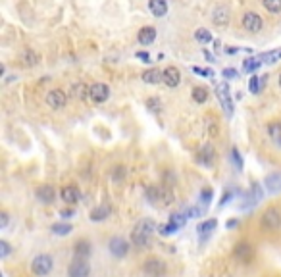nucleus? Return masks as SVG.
<instances>
[{"mask_svg":"<svg viewBox=\"0 0 281 277\" xmlns=\"http://www.w3.org/2000/svg\"><path fill=\"white\" fill-rule=\"evenodd\" d=\"M156 229H158V225H156L154 220H150V218L139 220V224L135 225L133 231H131V244L139 246V248H148Z\"/></svg>","mask_w":281,"mask_h":277,"instance_id":"1","label":"nucleus"},{"mask_svg":"<svg viewBox=\"0 0 281 277\" xmlns=\"http://www.w3.org/2000/svg\"><path fill=\"white\" fill-rule=\"evenodd\" d=\"M54 268V258L50 254H37L31 262V272L39 277L48 276Z\"/></svg>","mask_w":281,"mask_h":277,"instance_id":"2","label":"nucleus"},{"mask_svg":"<svg viewBox=\"0 0 281 277\" xmlns=\"http://www.w3.org/2000/svg\"><path fill=\"white\" fill-rule=\"evenodd\" d=\"M142 272L146 277H164L166 272H168V266L162 258H156V256H150V258L144 260L142 264Z\"/></svg>","mask_w":281,"mask_h":277,"instance_id":"3","label":"nucleus"},{"mask_svg":"<svg viewBox=\"0 0 281 277\" xmlns=\"http://www.w3.org/2000/svg\"><path fill=\"white\" fill-rule=\"evenodd\" d=\"M260 225H262L266 231H276L281 227V212L278 208H268L262 214V220H260Z\"/></svg>","mask_w":281,"mask_h":277,"instance_id":"4","label":"nucleus"},{"mask_svg":"<svg viewBox=\"0 0 281 277\" xmlns=\"http://www.w3.org/2000/svg\"><path fill=\"white\" fill-rule=\"evenodd\" d=\"M216 96L220 98V102H222V108H224L226 116L231 118V116H233V100H231V92H229V87H228L226 81L216 85Z\"/></svg>","mask_w":281,"mask_h":277,"instance_id":"5","label":"nucleus"},{"mask_svg":"<svg viewBox=\"0 0 281 277\" xmlns=\"http://www.w3.org/2000/svg\"><path fill=\"white\" fill-rule=\"evenodd\" d=\"M233 256H235V260H239L241 264H248V262H252V258H254V248H252L250 242L241 241L235 244Z\"/></svg>","mask_w":281,"mask_h":277,"instance_id":"6","label":"nucleus"},{"mask_svg":"<svg viewBox=\"0 0 281 277\" xmlns=\"http://www.w3.org/2000/svg\"><path fill=\"white\" fill-rule=\"evenodd\" d=\"M241 23H243V27H245L246 31H250V33H260L264 27L262 17L258 16L256 12H245Z\"/></svg>","mask_w":281,"mask_h":277,"instance_id":"7","label":"nucleus"},{"mask_svg":"<svg viewBox=\"0 0 281 277\" xmlns=\"http://www.w3.org/2000/svg\"><path fill=\"white\" fill-rule=\"evenodd\" d=\"M89 98L96 104L106 102L110 98V89H108V85H104V83H93V85L89 87Z\"/></svg>","mask_w":281,"mask_h":277,"instance_id":"8","label":"nucleus"},{"mask_svg":"<svg viewBox=\"0 0 281 277\" xmlns=\"http://www.w3.org/2000/svg\"><path fill=\"white\" fill-rule=\"evenodd\" d=\"M91 276V266L87 260L75 258L68 268V277H89Z\"/></svg>","mask_w":281,"mask_h":277,"instance_id":"9","label":"nucleus"},{"mask_svg":"<svg viewBox=\"0 0 281 277\" xmlns=\"http://www.w3.org/2000/svg\"><path fill=\"white\" fill-rule=\"evenodd\" d=\"M108 250L116 256V258H123L129 252V242L125 241L123 237H112L108 242Z\"/></svg>","mask_w":281,"mask_h":277,"instance_id":"10","label":"nucleus"},{"mask_svg":"<svg viewBox=\"0 0 281 277\" xmlns=\"http://www.w3.org/2000/svg\"><path fill=\"white\" fill-rule=\"evenodd\" d=\"M68 102V94L62 91V89H52V91H48V94H47V104L54 108V110H60V108H64Z\"/></svg>","mask_w":281,"mask_h":277,"instance_id":"11","label":"nucleus"},{"mask_svg":"<svg viewBox=\"0 0 281 277\" xmlns=\"http://www.w3.org/2000/svg\"><path fill=\"white\" fill-rule=\"evenodd\" d=\"M60 196H62V200L66 204H77L81 200V190L77 189L75 185H66L60 190Z\"/></svg>","mask_w":281,"mask_h":277,"instance_id":"12","label":"nucleus"},{"mask_svg":"<svg viewBox=\"0 0 281 277\" xmlns=\"http://www.w3.org/2000/svg\"><path fill=\"white\" fill-rule=\"evenodd\" d=\"M35 194H37V200H39L41 204H52L54 198H56V192H54L52 185H41V187H37Z\"/></svg>","mask_w":281,"mask_h":277,"instance_id":"13","label":"nucleus"},{"mask_svg":"<svg viewBox=\"0 0 281 277\" xmlns=\"http://www.w3.org/2000/svg\"><path fill=\"white\" fill-rule=\"evenodd\" d=\"M162 83H166V87H170V89H174L181 83V73H179V69L176 66H168V68L164 69V81Z\"/></svg>","mask_w":281,"mask_h":277,"instance_id":"14","label":"nucleus"},{"mask_svg":"<svg viewBox=\"0 0 281 277\" xmlns=\"http://www.w3.org/2000/svg\"><path fill=\"white\" fill-rule=\"evenodd\" d=\"M140 79H142L146 85H158V83L164 81V71H160L158 68H150V69H146V71H142Z\"/></svg>","mask_w":281,"mask_h":277,"instance_id":"15","label":"nucleus"},{"mask_svg":"<svg viewBox=\"0 0 281 277\" xmlns=\"http://www.w3.org/2000/svg\"><path fill=\"white\" fill-rule=\"evenodd\" d=\"M212 21H214V25H218V27L228 25L229 23V10L226 8V6H216V8L212 10Z\"/></svg>","mask_w":281,"mask_h":277,"instance_id":"16","label":"nucleus"},{"mask_svg":"<svg viewBox=\"0 0 281 277\" xmlns=\"http://www.w3.org/2000/svg\"><path fill=\"white\" fill-rule=\"evenodd\" d=\"M91 252H93V244L89 241H85V239H81V241H77L73 244V254H75V258L89 260Z\"/></svg>","mask_w":281,"mask_h":277,"instance_id":"17","label":"nucleus"},{"mask_svg":"<svg viewBox=\"0 0 281 277\" xmlns=\"http://www.w3.org/2000/svg\"><path fill=\"white\" fill-rule=\"evenodd\" d=\"M148 10L154 17H164L168 14V0H148Z\"/></svg>","mask_w":281,"mask_h":277,"instance_id":"18","label":"nucleus"},{"mask_svg":"<svg viewBox=\"0 0 281 277\" xmlns=\"http://www.w3.org/2000/svg\"><path fill=\"white\" fill-rule=\"evenodd\" d=\"M214 158H216L214 146H212V144H204V146L200 148V152H198V162H200L202 166L210 168L212 164H214Z\"/></svg>","mask_w":281,"mask_h":277,"instance_id":"19","label":"nucleus"},{"mask_svg":"<svg viewBox=\"0 0 281 277\" xmlns=\"http://www.w3.org/2000/svg\"><path fill=\"white\" fill-rule=\"evenodd\" d=\"M110 214H112V208L108 206V204H100V206H96L94 210H91L89 220H91V222H102Z\"/></svg>","mask_w":281,"mask_h":277,"instance_id":"20","label":"nucleus"},{"mask_svg":"<svg viewBox=\"0 0 281 277\" xmlns=\"http://www.w3.org/2000/svg\"><path fill=\"white\" fill-rule=\"evenodd\" d=\"M264 185H266V189L270 190V192H280L281 190V173H270L268 177H266V181H264Z\"/></svg>","mask_w":281,"mask_h":277,"instance_id":"21","label":"nucleus"},{"mask_svg":"<svg viewBox=\"0 0 281 277\" xmlns=\"http://www.w3.org/2000/svg\"><path fill=\"white\" fill-rule=\"evenodd\" d=\"M140 45H150L156 41V29L154 27H142L139 29V35H137Z\"/></svg>","mask_w":281,"mask_h":277,"instance_id":"22","label":"nucleus"},{"mask_svg":"<svg viewBox=\"0 0 281 277\" xmlns=\"http://www.w3.org/2000/svg\"><path fill=\"white\" fill-rule=\"evenodd\" d=\"M21 62H23L27 68H35L37 64L41 62V56H39L35 50H31V48H25L23 54H21Z\"/></svg>","mask_w":281,"mask_h":277,"instance_id":"23","label":"nucleus"},{"mask_svg":"<svg viewBox=\"0 0 281 277\" xmlns=\"http://www.w3.org/2000/svg\"><path fill=\"white\" fill-rule=\"evenodd\" d=\"M71 96L73 98H77V100H85L89 96V87L83 83V81H79V83H75V85L71 87Z\"/></svg>","mask_w":281,"mask_h":277,"instance_id":"24","label":"nucleus"},{"mask_svg":"<svg viewBox=\"0 0 281 277\" xmlns=\"http://www.w3.org/2000/svg\"><path fill=\"white\" fill-rule=\"evenodd\" d=\"M268 135L274 142L281 144V121H270L268 123Z\"/></svg>","mask_w":281,"mask_h":277,"instance_id":"25","label":"nucleus"},{"mask_svg":"<svg viewBox=\"0 0 281 277\" xmlns=\"http://www.w3.org/2000/svg\"><path fill=\"white\" fill-rule=\"evenodd\" d=\"M258 58H260L262 64H276V62H280L281 60V48H278V50L262 52V54H258Z\"/></svg>","mask_w":281,"mask_h":277,"instance_id":"26","label":"nucleus"},{"mask_svg":"<svg viewBox=\"0 0 281 277\" xmlns=\"http://www.w3.org/2000/svg\"><path fill=\"white\" fill-rule=\"evenodd\" d=\"M144 194H146V200H148L150 204H160V185H150V187H146Z\"/></svg>","mask_w":281,"mask_h":277,"instance_id":"27","label":"nucleus"},{"mask_svg":"<svg viewBox=\"0 0 281 277\" xmlns=\"http://www.w3.org/2000/svg\"><path fill=\"white\" fill-rule=\"evenodd\" d=\"M260 66H262V62H260L258 56H256V58H246L245 62H243V71H245V73H252V71H256Z\"/></svg>","mask_w":281,"mask_h":277,"instance_id":"28","label":"nucleus"},{"mask_svg":"<svg viewBox=\"0 0 281 277\" xmlns=\"http://www.w3.org/2000/svg\"><path fill=\"white\" fill-rule=\"evenodd\" d=\"M206 98H208V89L206 87H194L193 89V100L198 104L206 102Z\"/></svg>","mask_w":281,"mask_h":277,"instance_id":"29","label":"nucleus"},{"mask_svg":"<svg viewBox=\"0 0 281 277\" xmlns=\"http://www.w3.org/2000/svg\"><path fill=\"white\" fill-rule=\"evenodd\" d=\"M50 231H52L54 235H60V237H66V235H70L71 231H73V227L70 224H54L50 227Z\"/></svg>","mask_w":281,"mask_h":277,"instance_id":"30","label":"nucleus"},{"mask_svg":"<svg viewBox=\"0 0 281 277\" xmlns=\"http://www.w3.org/2000/svg\"><path fill=\"white\" fill-rule=\"evenodd\" d=\"M194 39H196L200 45H208V43L212 41V35H210L208 29L200 27V29H196V31H194Z\"/></svg>","mask_w":281,"mask_h":277,"instance_id":"31","label":"nucleus"},{"mask_svg":"<svg viewBox=\"0 0 281 277\" xmlns=\"http://www.w3.org/2000/svg\"><path fill=\"white\" fill-rule=\"evenodd\" d=\"M216 225H218V222L216 220H206V222H202V224L198 225V233H202V235H208L210 231H214L216 229Z\"/></svg>","mask_w":281,"mask_h":277,"instance_id":"32","label":"nucleus"},{"mask_svg":"<svg viewBox=\"0 0 281 277\" xmlns=\"http://www.w3.org/2000/svg\"><path fill=\"white\" fill-rule=\"evenodd\" d=\"M264 8L268 10V12H272V14H278L281 12V0H262Z\"/></svg>","mask_w":281,"mask_h":277,"instance_id":"33","label":"nucleus"},{"mask_svg":"<svg viewBox=\"0 0 281 277\" xmlns=\"http://www.w3.org/2000/svg\"><path fill=\"white\" fill-rule=\"evenodd\" d=\"M248 91H250L252 94H258V92H262V81H260V77H258V75L250 77V83H248Z\"/></svg>","mask_w":281,"mask_h":277,"instance_id":"34","label":"nucleus"},{"mask_svg":"<svg viewBox=\"0 0 281 277\" xmlns=\"http://www.w3.org/2000/svg\"><path fill=\"white\" fill-rule=\"evenodd\" d=\"M170 222H172V224H176L177 227H183V225L187 224V214H185V212H183V214L176 212V214H172V216H170Z\"/></svg>","mask_w":281,"mask_h":277,"instance_id":"35","label":"nucleus"},{"mask_svg":"<svg viewBox=\"0 0 281 277\" xmlns=\"http://www.w3.org/2000/svg\"><path fill=\"white\" fill-rule=\"evenodd\" d=\"M177 229H179V227H177L176 224H172V222H170V224L158 227V233H160V235H164V237H168V235H174Z\"/></svg>","mask_w":281,"mask_h":277,"instance_id":"36","label":"nucleus"},{"mask_svg":"<svg viewBox=\"0 0 281 277\" xmlns=\"http://www.w3.org/2000/svg\"><path fill=\"white\" fill-rule=\"evenodd\" d=\"M125 168L123 166H116L114 170H112V179H114V183H120V181H123L125 179Z\"/></svg>","mask_w":281,"mask_h":277,"instance_id":"37","label":"nucleus"},{"mask_svg":"<svg viewBox=\"0 0 281 277\" xmlns=\"http://www.w3.org/2000/svg\"><path fill=\"white\" fill-rule=\"evenodd\" d=\"M231 160H233V164H235L237 170H243V160H241V154H239V150L235 146L231 148Z\"/></svg>","mask_w":281,"mask_h":277,"instance_id":"38","label":"nucleus"},{"mask_svg":"<svg viewBox=\"0 0 281 277\" xmlns=\"http://www.w3.org/2000/svg\"><path fill=\"white\" fill-rule=\"evenodd\" d=\"M252 198H254V202H258V200H262L264 196V190H262V185H258V183H252Z\"/></svg>","mask_w":281,"mask_h":277,"instance_id":"39","label":"nucleus"},{"mask_svg":"<svg viewBox=\"0 0 281 277\" xmlns=\"http://www.w3.org/2000/svg\"><path fill=\"white\" fill-rule=\"evenodd\" d=\"M12 252V246L8 244V241H0V258L6 260Z\"/></svg>","mask_w":281,"mask_h":277,"instance_id":"40","label":"nucleus"},{"mask_svg":"<svg viewBox=\"0 0 281 277\" xmlns=\"http://www.w3.org/2000/svg\"><path fill=\"white\" fill-rule=\"evenodd\" d=\"M146 106H148V110H152V112H160L162 102H160V98H148V100H146Z\"/></svg>","mask_w":281,"mask_h":277,"instance_id":"41","label":"nucleus"},{"mask_svg":"<svg viewBox=\"0 0 281 277\" xmlns=\"http://www.w3.org/2000/svg\"><path fill=\"white\" fill-rule=\"evenodd\" d=\"M200 200H202V204L204 206H208L212 200V190L210 189H204L202 192H200Z\"/></svg>","mask_w":281,"mask_h":277,"instance_id":"42","label":"nucleus"},{"mask_svg":"<svg viewBox=\"0 0 281 277\" xmlns=\"http://www.w3.org/2000/svg\"><path fill=\"white\" fill-rule=\"evenodd\" d=\"M222 75L226 77V79H237V69H233V68H226L224 71H222Z\"/></svg>","mask_w":281,"mask_h":277,"instance_id":"43","label":"nucleus"},{"mask_svg":"<svg viewBox=\"0 0 281 277\" xmlns=\"http://www.w3.org/2000/svg\"><path fill=\"white\" fill-rule=\"evenodd\" d=\"M8 222H10L8 212H2V214H0V227H2V229H6V227H8Z\"/></svg>","mask_w":281,"mask_h":277,"instance_id":"44","label":"nucleus"},{"mask_svg":"<svg viewBox=\"0 0 281 277\" xmlns=\"http://www.w3.org/2000/svg\"><path fill=\"white\" fill-rule=\"evenodd\" d=\"M185 214H187V218H198L200 216V208H187Z\"/></svg>","mask_w":281,"mask_h":277,"instance_id":"45","label":"nucleus"},{"mask_svg":"<svg viewBox=\"0 0 281 277\" xmlns=\"http://www.w3.org/2000/svg\"><path fill=\"white\" fill-rule=\"evenodd\" d=\"M194 73H198V75H206V77H212L214 73H212V69H202V68H193Z\"/></svg>","mask_w":281,"mask_h":277,"instance_id":"46","label":"nucleus"},{"mask_svg":"<svg viewBox=\"0 0 281 277\" xmlns=\"http://www.w3.org/2000/svg\"><path fill=\"white\" fill-rule=\"evenodd\" d=\"M229 198H233V192H226V194H224V196H222V200H220V206H226V204H228L229 202Z\"/></svg>","mask_w":281,"mask_h":277,"instance_id":"47","label":"nucleus"},{"mask_svg":"<svg viewBox=\"0 0 281 277\" xmlns=\"http://www.w3.org/2000/svg\"><path fill=\"white\" fill-rule=\"evenodd\" d=\"M60 216H62V218H71V216H73V210H64V212H60Z\"/></svg>","mask_w":281,"mask_h":277,"instance_id":"48","label":"nucleus"},{"mask_svg":"<svg viewBox=\"0 0 281 277\" xmlns=\"http://www.w3.org/2000/svg\"><path fill=\"white\" fill-rule=\"evenodd\" d=\"M237 224H239L237 220H229V222H228L226 225H228V229H231V227H237Z\"/></svg>","mask_w":281,"mask_h":277,"instance_id":"49","label":"nucleus"},{"mask_svg":"<svg viewBox=\"0 0 281 277\" xmlns=\"http://www.w3.org/2000/svg\"><path fill=\"white\" fill-rule=\"evenodd\" d=\"M137 56H139L140 60H144V62H148V54H146V52H139Z\"/></svg>","mask_w":281,"mask_h":277,"instance_id":"50","label":"nucleus"},{"mask_svg":"<svg viewBox=\"0 0 281 277\" xmlns=\"http://www.w3.org/2000/svg\"><path fill=\"white\" fill-rule=\"evenodd\" d=\"M280 87H281V75H280Z\"/></svg>","mask_w":281,"mask_h":277,"instance_id":"51","label":"nucleus"}]
</instances>
